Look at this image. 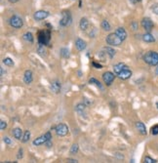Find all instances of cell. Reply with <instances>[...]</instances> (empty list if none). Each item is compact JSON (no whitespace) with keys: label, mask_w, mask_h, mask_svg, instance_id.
<instances>
[{"label":"cell","mask_w":158,"mask_h":163,"mask_svg":"<svg viewBox=\"0 0 158 163\" xmlns=\"http://www.w3.org/2000/svg\"><path fill=\"white\" fill-rule=\"evenodd\" d=\"M22 157H23V150H22V148H20V150H19V154H18V158H22Z\"/></svg>","instance_id":"obj_37"},{"label":"cell","mask_w":158,"mask_h":163,"mask_svg":"<svg viewBox=\"0 0 158 163\" xmlns=\"http://www.w3.org/2000/svg\"><path fill=\"white\" fill-rule=\"evenodd\" d=\"M128 68H129L126 65H124V64H122V63H119L113 66V71L115 74H118L119 72H121L122 71H124V69H128Z\"/></svg>","instance_id":"obj_14"},{"label":"cell","mask_w":158,"mask_h":163,"mask_svg":"<svg viewBox=\"0 0 158 163\" xmlns=\"http://www.w3.org/2000/svg\"><path fill=\"white\" fill-rule=\"evenodd\" d=\"M55 130H56V134L60 137L66 136L67 133H68V127H67V125H66L64 123L58 124L57 126H56Z\"/></svg>","instance_id":"obj_6"},{"label":"cell","mask_w":158,"mask_h":163,"mask_svg":"<svg viewBox=\"0 0 158 163\" xmlns=\"http://www.w3.org/2000/svg\"><path fill=\"white\" fill-rule=\"evenodd\" d=\"M4 75V71H3V68H1V76H3Z\"/></svg>","instance_id":"obj_42"},{"label":"cell","mask_w":158,"mask_h":163,"mask_svg":"<svg viewBox=\"0 0 158 163\" xmlns=\"http://www.w3.org/2000/svg\"><path fill=\"white\" fill-rule=\"evenodd\" d=\"M84 109H85V106H84V104H77V107H76V110L79 111V112L83 111Z\"/></svg>","instance_id":"obj_33"},{"label":"cell","mask_w":158,"mask_h":163,"mask_svg":"<svg viewBox=\"0 0 158 163\" xmlns=\"http://www.w3.org/2000/svg\"><path fill=\"white\" fill-rule=\"evenodd\" d=\"M136 128L137 130L139 131L140 134H142V135H146V128H145V125L142 123V122H137L136 123Z\"/></svg>","instance_id":"obj_17"},{"label":"cell","mask_w":158,"mask_h":163,"mask_svg":"<svg viewBox=\"0 0 158 163\" xmlns=\"http://www.w3.org/2000/svg\"><path fill=\"white\" fill-rule=\"evenodd\" d=\"M51 138H52L51 133L47 132L45 135L40 136V137H38V138L35 139L34 141L32 142V144H33V145H43V144H46V142L47 141H50V140H51Z\"/></svg>","instance_id":"obj_5"},{"label":"cell","mask_w":158,"mask_h":163,"mask_svg":"<svg viewBox=\"0 0 158 163\" xmlns=\"http://www.w3.org/2000/svg\"><path fill=\"white\" fill-rule=\"evenodd\" d=\"M142 27L143 28L146 32H150V31L153 30V22L151 21L150 18H143L142 21Z\"/></svg>","instance_id":"obj_7"},{"label":"cell","mask_w":158,"mask_h":163,"mask_svg":"<svg viewBox=\"0 0 158 163\" xmlns=\"http://www.w3.org/2000/svg\"><path fill=\"white\" fill-rule=\"evenodd\" d=\"M71 14L69 11H63L61 13V19L60 21V25L61 27H67L71 24Z\"/></svg>","instance_id":"obj_4"},{"label":"cell","mask_w":158,"mask_h":163,"mask_svg":"<svg viewBox=\"0 0 158 163\" xmlns=\"http://www.w3.org/2000/svg\"><path fill=\"white\" fill-rule=\"evenodd\" d=\"M67 162H69V163H77L78 161H77V160H75V159H67Z\"/></svg>","instance_id":"obj_38"},{"label":"cell","mask_w":158,"mask_h":163,"mask_svg":"<svg viewBox=\"0 0 158 163\" xmlns=\"http://www.w3.org/2000/svg\"><path fill=\"white\" fill-rule=\"evenodd\" d=\"M88 25H89V22L86 18H82L80 20V23H79V27L82 30H86L88 28Z\"/></svg>","instance_id":"obj_20"},{"label":"cell","mask_w":158,"mask_h":163,"mask_svg":"<svg viewBox=\"0 0 158 163\" xmlns=\"http://www.w3.org/2000/svg\"><path fill=\"white\" fill-rule=\"evenodd\" d=\"M51 89H52L53 92L56 93V94H59V93L61 92V83H60V81H58V80L53 81L52 84H51Z\"/></svg>","instance_id":"obj_16"},{"label":"cell","mask_w":158,"mask_h":163,"mask_svg":"<svg viewBox=\"0 0 158 163\" xmlns=\"http://www.w3.org/2000/svg\"><path fill=\"white\" fill-rule=\"evenodd\" d=\"M8 1L10 2V3H16V2L20 1V0H8Z\"/></svg>","instance_id":"obj_40"},{"label":"cell","mask_w":158,"mask_h":163,"mask_svg":"<svg viewBox=\"0 0 158 163\" xmlns=\"http://www.w3.org/2000/svg\"><path fill=\"white\" fill-rule=\"evenodd\" d=\"M12 134L17 140H22L23 139V130L20 128H14L12 131Z\"/></svg>","instance_id":"obj_19"},{"label":"cell","mask_w":158,"mask_h":163,"mask_svg":"<svg viewBox=\"0 0 158 163\" xmlns=\"http://www.w3.org/2000/svg\"><path fill=\"white\" fill-rule=\"evenodd\" d=\"M151 11L155 14V15H158V4H154L153 6L151 7Z\"/></svg>","instance_id":"obj_32"},{"label":"cell","mask_w":158,"mask_h":163,"mask_svg":"<svg viewBox=\"0 0 158 163\" xmlns=\"http://www.w3.org/2000/svg\"><path fill=\"white\" fill-rule=\"evenodd\" d=\"M114 78H115V75H114L111 71H107L102 74V80H104V82L105 83V85H107V86L111 85Z\"/></svg>","instance_id":"obj_9"},{"label":"cell","mask_w":158,"mask_h":163,"mask_svg":"<svg viewBox=\"0 0 158 163\" xmlns=\"http://www.w3.org/2000/svg\"><path fill=\"white\" fill-rule=\"evenodd\" d=\"M140 1H142V0H136V3L137 2H140Z\"/></svg>","instance_id":"obj_44"},{"label":"cell","mask_w":158,"mask_h":163,"mask_svg":"<svg viewBox=\"0 0 158 163\" xmlns=\"http://www.w3.org/2000/svg\"><path fill=\"white\" fill-rule=\"evenodd\" d=\"M151 134L152 135H158V124L154 125V126L151 128Z\"/></svg>","instance_id":"obj_30"},{"label":"cell","mask_w":158,"mask_h":163,"mask_svg":"<svg viewBox=\"0 0 158 163\" xmlns=\"http://www.w3.org/2000/svg\"><path fill=\"white\" fill-rule=\"evenodd\" d=\"M23 38L25 39V41L30 42V43H33V35H32L31 32H25V33L23 35Z\"/></svg>","instance_id":"obj_21"},{"label":"cell","mask_w":158,"mask_h":163,"mask_svg":"<svg viewBox=\"0 0 158 163\" xmlns=\"http://www.w3.org/2000/svg\"><path fill=\"white\" fill-rule=\"evenodd\" d=\"M51 34H50L49 30H40L38 32V42L41 45H47L50 41V38H51Z\"/></svg>","instance_id":"obj_2"},{"label":"cell","mask_w":158,"mask_h":163,"mask_svg":"<svg viewBox=\"0 0 158 163\" xmlns=\"http://www.w3.org/2000/svg\"><path fill=\"white\" fill-rule=\"evenodd\" d=\"M46 145H47V147H52L51 140H50V141H47V142H46Z\"/></svg>","instance_id":"obj_39"},{"label":"cell","mask_w":158,"mask_h":163,"mask_svg":"<svg viewBox=\"0 0 158 163\" xmlns=\"http://www.w3.org/2000/svg\"><path fill=\"white\" fill-rule=\"evenodd\" d=\"M143 61L149 66H158V53L155 51H148L143 55Z\"/></svg>","instance_id":"obj_1"},{"label":"cell","mask_w":158,"mask_h":163,"mask_svg":"<svg viewBox=\"0 0 158 163\" xmlns=\"http://www.w3.org/2000/svg\"><path fill=\"white\" fill-rule=\"evenodd\" d=\"M155 73L158 75V66H156V68H155Z\"/></svg>","instance_id":"obj_41"},{"label":"cell","mask_w":158,"mask_h":163,"mask_svg":"<svg viewBox=\"0 0 158 163\" xmlns=\"http://www.w3.org/2000/svg\"><path fill=\"white\" fill-rule=\"evenodd\" d=\"M142 40L146 43H152V42H155V38L154 36L152 35L150 32H145V34L142 35Z\"/></svg>","instance_id":"obj_18"},{"label":"cell","mask_w":158,"mask_h":163,"mask_svg":"<svg viewBox=\"0 0 158 163\" xmlns=\"http://www.w3.org/2000/svg\"><path fill=\"white\" fill-rule=\"evenodd\" d=\"M132 28H133V30H138V28H139V25H138V23L137 22H133L132 23Z\"/></svg>","instance_id":"obj_35"},{"label":"cell","mask_w":158,"mask_h":163,"mask_svg":"<svg viewBox=\"0 0 158 163\" xmlns=\"http://www.w3.org/2000/svg\"><path fill=\"white\" fill-rule=\"evenodd\" d=\"M78 150H79L78 145H77V144H73V145H71V147H70L69 152H70V154H75V153L78 152Z\"/></svg>","instance_id":"obj_25"},{"label":"cell","mask_w":158,"mask_h":163,"mask_svg":"<svg viewBox=\"0 0 158 163\" xmlns=\"http://www.w3.org/2000/svg\"><path fill=\"white\" fill-rule=\"evenodd\" d=\"M105 41L108 45L110 46H119L120 44H122V40L119 38L118 36L116 35L115 33H110L107 36V39Z\"/></svg>","instance_id":"obj_3"},{"label":"cell","mask_w":158,"mask_h":163,"mask_svg":"<svg viewBox=\"0 0 158 163\" xmlns=\"http://www.w3.org/2000/svg\"><path fill=\"white\" fill-rule=\"evenodd\" d=\"M3 64H4L5 66H14V62L11 58H4V59H3Z\"/></svg>","instance_id":"obj_24"},{"label":"cell","mask_w":158,"mask_h":163,"mask_svg":"<svg viewBox=\"0 0 158 163\" xmlns=\"http://www.w3.org/2000/svg\"><path fill=\"white\" fill-rule=\"evenodd\" d=\"M104 50L107 51V54L109 55L110 59H112V58L114 57V55H115V50H114V49H112V48H110V47H105Z\"/></svg>","instance_id":"obj_23"},{"label":"cell","mask_w":158,"mask_h":163,"mask_svg":"<svg viewBox=\"0 0 158 163\" xmlns=\"http://www.w3.org/2000/svg\"><path fill=\"white\" fill-rule=\"evenodd\" d=\"M89 83L90 84H95V85L97 87H99V89H102V84L99 81H98L97 79H95V78H91V79L89 80Z\"/></svg>","instance_id":"obj_27"},{"label":"cell","mask_w":158,"mask_h":163,"mask_svg":"<svg viewBox=\"0 0 158 163\" xmlns=\"http://www.w3.org/2000/svg\"><path fill=\"white\" fill-rule=\"evenodd\" d=\"M29 137H30V132H29V131H25V134H23V136L22 142H23V143H26V142H28Z\"/></svg>","instance_id":"obj_28"},{"label":"cell","mask_w":158,"mask_h":163,"mask_svg":"<svg viewBox=\"0 0 158 163\" xmlns=\"http://www.w3.org/2000/svg\"><path fill=\"white\" fill-rule=\"evenodd\" d=\"M157 107H158V103H157Z\"/></svg>","instance_id":"obj_45"},{"label":"cell","mask_w":158,"mask_h":163,"mask_svg":"<svg viewBox=\"0 0 158 163\" xmlns=\"http://www.w3.org/2000/svg\"><path fill=\"white\" fill-rule=\"evenodd\" d=\"M102 28L104 30H107V31H109L111 30V27L109 25V23H108V21H107V20H104V21L102 22Z\"/></svg>","instance_id":"obj_22"},{"label":"cell","mask_w":158,"mask_h":163,"mask_svg":"<svg viewBox=\"0 0 158 163\" xmlns=\"http://www.w3.org/2000/svg\"><path fill=\"white\" fill-rule=\"evenodd\" d=\"M61 57L63 58H68L69 57V51H68V49L67 48H61Z\"/></svg>","instance_id":"obj_26"},{"label":"cell","mask_w":158,"mask_h":163,"mask_svg":"<svg viewBox=\"0 0 158 163\" xmlns=\"http://www.w3.org/2000/svg\"><path fill=\"white\" fill-rule=\"evenodd\" d=\"M48 16H49V13L47 12V11L39 10V11H37V12L34 13L33 18H34L35 21H42V20L46 19Z\"/></svg>","instance_id":"obj_10"},{"label":"cell","mask_w":158,"mask_h":163,"mask_svg":"<svg viewBox=\"0 0 158 163\" xmlns=\"http://www.w3.org/2000/svg\"><path fill=\"white\" fill-rule=\"evenodd\" d=\"M92 65L95 66L96 68H102V65H99V64H97L96 62H93V64Z\"/></svg>","instance_id":"obj_36"},{"label":"cell","mask_w":158,"mask_h":163,"mask_svg":"<svg viewBox=\"0 0 158 163\" xmlns=\"http://www.w3.org/2000/svg\"><path fill=\"white\" fill-rule=\"evenodd\" d=\"M6 127H7V123L4 121V120H1L0 121V129H1V131L5 130Z\"/></svg>","instance_id":"obj_31"},{"label":"cell","mask_w":158,"mask_h":163,"mask_svg":"<svg viewBox=\"0 0 158 163\" xmlns=\"http://www.w3.org/2000/svg\"><path fill=\"white\" fill-rule=\"evenodd\" d=\"M117 76H118L120 79L126 80V79H128V78H130L132 76V71L129 68L124 69V71H122L121 72H119V73L117 74Z\"/></svg>","instance_id":"obj_12"},{"label":"cell","mask_w":158,"mask_h":163,"mask_svg":"<svg viewBox=\"0 0 158 163\" xmlns=\"http://www.w3.org/2000/svg\"><path fill=\"white\" fill-rule=\"evenodd\" d=\"M3 141H4V143L6 145H12V141L10 140V138H8V137H4V138H3Z\"/></svg>","instance_id":"obj_34"},{"label":"cell","mask_w":158,"mask_h":163,"mask_svg":"<svg viewBox=\"0 0 158 163\" xmlns=\"http://www.w3.org/2000/svg\"><path fill=\"white\" fill-rule=\"evenodd\" d=\"M145 163H156L157 161L155 159H152L151 157H149V156H145Z\"/></svg>","instance_id":"obj_29"},{"label":"cell","mask_w":158,"mask_h":163,"mask_svg":"<svg viewBox=\"0 0 158 163\" xmlns=\"http://www.w3.org/2000/svg\"><path fill=\"white\" fill-rule=\"evenodd\" d=\"M75 46L78 51H83L84 49L86 48V42H85L83 39L77 38L75 41Z\"/></svg>","instance_id":"obj_15"},{"label":"cell","mask_w":158,"mask_h":163,"mask_svg":"<svg viewBox=\"0 0 158 163\" xmlns=\"http://www.w3.org/2000/svg\"><path fill=\"white\" fill-rule=\"evenodd\" d=\"M130 1L132 2V3H136V0H130Z\"/></svg>","instance_id":"obj_43"},{"label":"cell","mask_w":158,"mask_h":163,"mask_svg":"<svg viewBox=\"0 0 158 163\" xmlns=\"http://www.w3.org/2000/svg\"><path fill=\"white\" fill-rule=\"evenodd\" d=\"M114 33H115L116 35L122 40V41H124V40H125L126 38H127V32H126V30H125L123 28H116L115 31H114Z\"/></svg>","instance_id":"obj_11"},{"label":"cell","mask_w":158,"mask_h":163,"mask_svg":"<svg viewBox=\"0 0 158 163\" xmlns=\"http://www.w3.org/2000/svg\"><path fill=\"white\" fill-rule=\"evenodd\" d=\"M33 80V74L31 71H25V75H23V81L25 84H30Z\"/></svg>","instance_id":"obj_13"},{"label":"cell","mask_w":158,"mask_h":163,"mask_svg":"<svg viewBox=\"0 0 158 163\" xmlns=\"http://www.w3.org/2000/svg\"><path fill=\"white\" fill-rule=\"evenodd\" d=\"M10 25H11V27H13L14 28H20L23 27V22L22 18H20V17L13 16V17H11V19H10Z\"/></svg>","instance_id":"obj_8"}]
</instances>
